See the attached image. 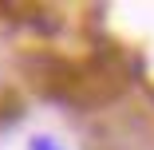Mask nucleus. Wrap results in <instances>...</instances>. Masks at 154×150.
I'll return each mask as SVG.
<instances>
[{"label": "nucleus", "mask_w": 154, "mask_h": 150, "mask_svg": "<svg viewBox=\"0 0 154 150\" xmlns=\"http://www.w3.org/2000/svg\"><path fill=\"white\" fill-rule=\"evenodd\" d=\"M32 150H59L51 138H32Z\"/></svg>", "instance_id": "obj_1"}]
</instances>
